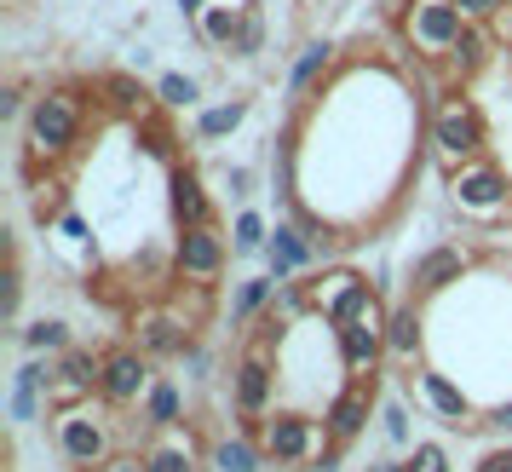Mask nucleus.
Returning a JSON list of instances; mask_svg holds the SVG:
<instances>
[{
	"mask_svg": "<svg viewBox=\"0 0 512 472\" xmlns=\"http://www.w3.org/2000/svg\"><path fill=\"white\" fill-rule=\"evenodd\" d=\"M81 139H87V104L75 98V87H47L24 116V173L35 179L41 162L52 167L64 156H75Z\"/></svg>",
	"mask_w": 512,
	"mask_h": 472,
	"instance_id": "1",
	"label": "nucleus"
},
{
	"mask_svg": "<svg viewBox=\"0 0 512 472\" xmlns=\"http://www.w3.org/2000/svg\"><path fill=\"white\" fill-rule=\"evenodd\" d=\"M242 432L259 438V449H265L271 467H311L328 449V426L300 415V409H271V415H259V421H242Z\"/></svg>",
	"mask_w": 512,
	"mask_h": 472,
	"instance_id": "2",
	"label": "nucleus"
},
{
	"mask_svg": "<svg viewBox=\"0 0 512 472\" xmlns=\"http://www.w3.org/2000/svg\"><path fill=\"white\" fill-rule=\"evenodd\" d=\"M52 444H58V455L70 461V467H98V461H110L121 444L116 421L104 415V409H70V415H52Z\"/></svg>",
	"mask_w": 512,
	"mask_h": 472,
	"instance_id": "3",
	"label": "nucleus"
},
{
	"mask_svg": "<svg viewBox=\"0 0 512 472\" xmlns=\"http://www.w3.org/2000/svg\"><path fill=\"white\" fill-rule=\"evenodd\" d=\"M432 144H438V156L449 167L478 162V156L489 150V127H484L478 104H472L466 93H449L438 104V116H432Z\"/></svg>",
	"mask_w": 512,
	"mask_h": 472,
	"instance_id": "4",
	"label": "nucleus"
},
{
	"mask_svg": "<svg viewBox=\"0 0 512 472\" xmlns=\"http://www.w3.org/2000/svg\"><path fill=\"white\" fill-rule=\"evenodd\" d=\"M231 236L219 231V225H196V231H179L173 236V277H185V283L208 288L225 265H231Z\"/></svg>",
	"mask_w": 512,
	"mask_h": 472,
	"instance_id": "5",
	"label": "nucleus"
},
{
	"mask_svg": "<svg viewBox=\"0 0 512 472\" xmlns=\"http://www.w3.org/2000/svg\"><path fill=\"white\" fill-rule=\"evenodd\" d=\"M156 363L139 352V346H116V352H104V380H98V403L104 409H139L144 392L156 386L150 375Z\"/></svg>",
	"mask_w": 512,
	"mask_h": 472,
	"instance_id": "6",
	"label": "nucleus"
},
{
	"mask_svg": "<svg viewBox=\"0 0 512 472\" xmlns=\"http://www.w3.org/2000/svg\"><path fill=\"white\" fill-rule=\"evenodd\" d=\"M271 403H277V363L259 346H242L231 369V409L242 421H259V415H271Z\"/></svg>",
	"mask_w": 512,
	"mask_h": 472,
	"instance_id": "7",
	"label": "nucleus"
},
{
	"mask_svg": "<svg viewBox=\"0 0 512 472\" xmlns=\"http://www.w3.org/2000/svg\"><path fill=\"white\" fill-rule=\"evenodd\" d=\"M449 190H455V202H461L466 213H507V208H512V179H507V167L489 162V156L455 167V173H449Z\"/></svg>",
	"mask_w": 512,
	"mask_h": 472,
	"instance_id": "8",
	"label": "nucleus"
},
{
	"mask_svg": "<svg viewBox=\"0 0 512 472\" xmlns=\"http://www.w3.org/2000/svg\"><path fill=\"white\" fill-rule=\"evenodd\" d=\"M374 398H380V380L374 375H351L334 398H328V409H323V426H328V444H340L346 449L363 426H369V415H374Z\"/></svg>",
	"mask_w": 512,
	"mask_h": 472,
	"instance_id": "9",
	"label": "nucleus"
},
{
	"mask_svg": "<svg viewBox=\"0 0 512 472\" xmlns=\"http://www.w3.org/2000/svg\"><path fill=\"white\" fill-rule=\"evenodd\" d=\"M403 24H409V41H415L420 52L443 58V52L455 47V35L466 29V12L455 6V0H409Z\"/></svg>",
	"mask_w": 512,
	"mask_h": 472,
	"instance_id": "10",
	"label": "nucleus"
},
{
	"mask_svg": "<svg viewBox=\"0 0 512 472\" xmlns=\"http://www.w3.org/2000/svg\"><path fill=\"white\" fill-rule=\"evenodd\" d=\"M472 248L466 242H438V248H426L415 265H409V300H432V294H443L449 283H461L466 271H472Z\"/></svg>",
	"mask_w": 512,
	"mask_h": 472,
	"instance_id": "11",
	"label": "nucleus"
},
{
	"mask_svg": "<svg viewBox=\"0 0 512 472\" xmlns=\"http://www.w3.org/2000/svg\"><path fill=\"white\" fill-rule=\"evenodd\" d=\"M409 392H415L443 426H455V432H478V409H472V398H466L443 369H415V375H409Z\"/></svg>",
	"mask_w": 512,
	"mask_h": 472,
	"instance_id": "12",
	"label": "nucleus"
},
{
	"mask_svg": "<svg viewBox=\"0 0 512 472\" xmlns=\"http://www.w3.org/2000/svg\"><path fill=\"white\" fill-rule=\"evenodd\" d=\"M167 213H173V225L179 231H196V225H219V208H213L208 185H202V173L190 162L167 167Z\"/></svg>",
	"mask_w": 512,
	"mask_h": 472,
	"instance_id": "13",
	"label": "nucleus"
},
{
	"mask_svg": "<svg viewBox=\"0 0 512 472\" xmlns=\"http://www.w3.org/2000/svg\"><path fill=\"white\" fill-rule=\"evenodd\" d=\"M139 455H144V467L150 472H202L208 467V449L196 444L190 421L173 426V432H150V438L139 444Z\"/></svg>",
	"mask_w": 512,
	"mask_h": 472,
	"instance_id": "14",
	"label": "nucleus"
},
{
	"mask_svg": "<svg viewBox=\"0 0 512 472\" xmlns=\"http://www.w3.org/2000/svg\"><path fill=\"white\" fill-rule=\"evenodd\" d=\"M133 346H139L150 363H167V357H185L196 346V334H190L185 317H173V311H144L139 323H133Z\"/></svg>",
	"mask_w": 512,
	"mask_h": 472,
	"instance_id": "15",
	"label": "nucleus"
},
{
	"mask_svg": "<svg viewBox=\"0 0 512 472\" xmlns=\"http://www.w3.org/2000/svg\"><path fill=\"white\" fill-rule=\"evenodd\" d=\"M311 260H323V254H317V242L300 231V219H277V225H271V242H265L271 277H277V283H294Z\"/></svg>",
	"mask_w": 512,
	"mask_h": 472,
	"instance_id": "16",
	"label": "nucleus"
},
{
	"mask_svg": "<svg viewBox=\"0 0 512 472\" xmlns=\"http://www.w3.org/2000/svg\"><path fill=\"white\" fill-rule=\"evenodd\" d=\"M52 375H58V357H29V363H18V375H12V398H6V409H12V421H41V415H52Z\"/></svg>",
	"mask_w": 512,
	"mask_h": 472,
	"instance_id": "17",
	"label": "nucleus"
},
{
	"mask_svg": "<svg viewBox=\"0 0 512 472\" xmlns=\"http://www.w3.org/2000/svg\"><path fill=\"white\" fill-rule=\"evenodd\" d=\"M334 346H340V363L351 375H374L380 357H386V323H340Z\"/></svg>",
	"mask_w": 512,
	"mask_h": 472,
	"instance_id": "18",
	"label": "nucleus"
},
{
	"mask_svg": "<svg viewBox=\"0 0 512 472\" xmlns=\"http://www.w3.org/2000/svg\"><path fill=\"white\" fill-rule=\"evenodd\" d=\"M173 426H185V392H179V380H156V386L144 392L139 415H133V438L173 432Z\"/></svg>",
	"mask_w": 512,
	"mask_h": 472,
	"instance_id": "19",
	"label": "nucleus"
},
{
	"mask_svg": "<svg viewBox=\"0 0 512 472\" xmlns=\"http://www.w3.org/2000/svg\"><path fill=\"white\" fill-rule=\"evenodd\" d=\"M420 346H426V311H420V300H403L386 317V357L392 363H415Z\"/></svg>",
	"mask_w": 512,
	"mask_h": 472,
	"instance_id": "20",
	"label": "nucleus"
},
{
	"mask_svg": "<svg viewBox=\"0 0 512 472\" xmlns=\"http://www.w3.org/2000/svg\"><path fill=\"white\" fill-rule=\"evenodd\" d=\"M489 52H495L489 24H472V18H466V29L455 35V47L443 52V64H449V75H455V81H472V75L489 70Z\"/></svg>",
	"mask_w": 512,
	"mask_h": 472,
	"instance_id": "21",
	"label": "nucleus"
},
{
	"mask_svg": "<svg viewBox=\"0 0 512 472\" xmlns=\"http://www.w3.org/2000/svg\"><path fill=\"white\" fill-rule=\"evenodd\" d=\"M98 93H104V104H110L116 116H127V121L150 116V110L162 104V98L139 81V75H127V70H104V75H98Z\"/></svg>",
	"mask_w": 512,
	"mask_h": 472,
	"instance_id": "22",
	"label": "nucleus"
},
{
	"mask_svg": "<svg viewBox=\"0 0 512 472\" xmlns=\"http://www.w3.org/2000/svg\"><path fill=\"white\" fill-rule=\"evenodd\" d=\"M328 70H334V47L328 41H305L300 58H294V70H288V104H305V98L323 87Z\"/></svg>",
	"mask_w": 512,
	"mask_h": 472,
	"instance_id": "23",
	"label": "nucleus"
},
{
	"mask_svg": "<svg viewBox=\"0 0 512 472\" xmlns=\"http://www.w3.org/2000/svg\"><path fill=\"white\" fill-rule=\"evenodd\" d=\"M248 121V98H225V104H208V110H196V144H219V139H231L236 127Z\"/></svg>",
	"mask_w": 512,
	"mask_h": 472,
	"instance_id": "24",
	"label": "nucleus"
},
{
	"mask_svg": "<svg viewBox=\"0 0 512 472\" xmlns=\"http://www.w3.org/2000/svg\"><path fill=\"white\" fill-rule=\"evenodd\" d=\"M208 467L213 472H259V467H265V449H259V438L236 432V438L208 444Z\"/></svg>",
	"mask_w": 512,
	"mask_h": 472,
	"instance_id": "25",
	"label": "nucleus"
},
{
	"mask_svg": "<svg viewBox=\"0 0 512 472\" xmlns=\"http://www.w3.org/2000/svg\"><path fill=\"white\" fill-rule=\"evenodd\" d=\"M271 300H277V277H242L236 294H231V329L259 323V317L271 311Z\"/></svg>",
	"mask_w": 512,
	"mask_h": 472,
	"instance_id": "26",
	"label": "nucleus"
},
{
	"mask_svg": "<svg viewBox=\"0 0 512 472\" xmlns=\"http://www.w3.org/2000/svg\"><path fill=\"white\" fill-rule=\"evenodd\" d=\"M242 18H248V6H219V0H213L208 12L196 18V35H202L213 52H231L236 35H242Z\"/></svg>",
	"mask_w": 512,
	"mask_h": 472,
	"instance_id": "27",
	"label": "nucleus"
},
{
	"mask_svg": "<svg viewBox=\"0 0 512 472\" xmlns=\"http://www.w3.org/2000/svg\"><path fill=\"white\" fill-rule=\"evenodd\" d=\"M133 133H139L144 156H156V162L179 167V133H173V121L162 116V104H156L150 116H139V121H133Z\"/></svg>",
	"mask_w": 512,
	"mask_h": 472,
	"instance_id": "28",
	"label": "nucleus"
},
{
	"mask_svg": "<svg viewBox=\"0 0 512 472\" xmlns=\"http://www.w3.org/2000/svg\"><path fill=\"white\" fill-rule=\"evenodd\" d=\"M18 340H24L35 357H64L75 346V334H70V323H64V317H35L29 329H18Z\"/></svg>",
	"mask_w": 512,
	"mask_h": 472,
	"instance_id": "29",
	"label": "nucleus"
},
{
	"mask_svg": "<svg viewBox=\"0 0 512 472\" xmlns=\"http://www.w3.org/2000/svg\"><path fill=\"white\" fill-rule=\"evenodd\" d=\"M265 242H271V225H265V213L242 208L231 219V248L242 254V260H254V254H265Z\"/></svg>",
	"mask_w": 512,
	"mask_h": 472,
	"instance_id": "30",
	"label": "nucleus"
},
{
	"mask_svg": "<svg viewBox=\"0 0 512 472\" xmlns=\"http://www.w3.org/2000/svg\"><path fill=\"white\" fill-rule=\"evenodd\" d=\"M58 375L75 380V386H87V392H98V380H104V357L87 352V346H70V352L58 357Z\"/></svg>",
	"mask_w": 512,
	"mask_h": 472,
	"instance_id": "31",
	"label": "nucleus"
},
{
	"mask_svg": "<svg viewBox=\"0 0 512 472\" xmlns=\"http://www.w3.org/2000/svg\"><path fill=\"white\" fill-rule=\"evenodd\" d=\"M156 98H162V110H196V98H202V81L196 75H162L156 81Z\"/></svg>",
	"mask_w": 512,
	"mask_h": 472,
	"instance_id": "32",
	"label": "nucleus"
},
{
	"mask_svg": "<svg viewBox=\"0 0 512 472\" xmlns=\"http://www.w3.org/2000/svg\"><path fill=\"white\" fill-rule=\"evenodd\" d=\"M265 52V18H259V6H248V18H242V35H236L231 58H259Z\"/></svg>",
	"mask_w": 512,
	"mask_h": 472,
	"instance_id": "33",
	"label": "nucleus"
},
{
	"mask_svg": "<svg viewBox=\"0 0 512 472\" xmlns=\"http://www.w3.org/2000/svg\"><path fill=\"white\" fill-rule=\"evenodd\" d=\"M409 472H449V449L443 444H415V455L403 461Z\"/></svg>",
	"mask_w": 512,
	"mask_h": 472,
	"instance_id": "34",
	"label": "nucleus"
},
{
	"mask_svg": "<svg viewBox=\"0 0 512 472\" xmlns=\"http://www.w3.org/2000/svg\"><path fill=\"white\" fill-rule=\"evenodd\" d=\"M0 311H6V323H18V311H24V271H18V254H12V271H6V300H0Z\"/></svg>",
	"mask_w": 512,
	"mask_h": 472,
	"instance_id": "35",
	"label": "nucleus"
},
{
	"mask_svg": "<svg viewBox=\"0 0 512 472\" xmlns=\"http://www.w3.org/2000/svg\"><path fill=\"white\" fill-rule=\"evenodd\" d=\"M75 472H150V467H144L139 449H116L110 461H98V467H75Z\"/></svg>",
	"mask_w": 512,
	"mask_h": 472,
	"instance_id": "36",
	"label": "nucleus"
},
{
	"mask_svg": "<svg viewBox=\"0 0 512 472\" xmlns=\"http://www.w3.org/2000/svg\"><path fill=\"white\" fill-rule=\"evenodd\" d=\"M24 104H29V81H6V87H0V116L6 121L24 116Z\"/></svg>",
	"mask_w": 512,
	"mask_h": 472,
	"instance_id": "37",
	"label": "nucleus"
},
{
	"mask_svg": "<svg viewBox=\"0 0 512 472\" xmlns=\"http://www.w3.org/2000/svg\"><path fill=\"white\" fill-rule=\"evenodd\" d=\"M380 421H386V438H392V444H409V409H403V403H386Z\"/></svg>",
	"mask_w": 512,
	"mask_h": 472,
	"instance_id": "38",
	"label": "nucleus"
},
{
	"mask_svg": "<svg viewBox=\"0 0 512 472\" xmlns=\"http://www.w3.org/2000/svg\"><path fill=\"white\" fill-rule=\"evenodd\" d=\"M478 432H501V438H512V398L495 403V409H484V415H478Z\"/></svg>",
	"mask_w": 512,
	"mask_h": 472,
	"instance_id": "39",
	"label": "nucleus"
},
{
	"mask_svg": "<svg viewBox=\"0 0 512 472\" xmlns=\"http://www.w3.org/2000/svg\"><path fill=\"white\" fill-rule=\"evenodd\" d=\"M455 6H461L472 24H495V18H501V6H512V0H455Z\"/></svg>",
	"mask_w": 512,
	"mask_h": 472,
	"instance_id": "40",
	"label": "nucleus"
},
{
	"mask_svg": "<svg viewBox=\"0 0 512 472\" xmlns=\"http://www.w3.org/2000/svg\"><path fill=\"white\" fill-rule=\"evenodd\" d=\"M219 185L231 190V202H242V196H248V185H254V173H248V167H225V179H219Z\"/></svg>",
	"mask_w": 512,
	"mask_h": 472,
	"instance_id": "41",
	"label": "nucleus"
},
{
	"mask_svg": "<svg viewBox=\"0 0 512 472\" xmlns=\"http://www.w3.org/2000/svg\"><path fill=\"white\" fill-rule=\"evenodd\" d=\"M472 472H512V444H501V449H489L484 461H478V467Z\"/></svg>",
	"mask_w": 512,
	"mask_h": 472,
	"instance_id": "42",
	"label": "nucleus"
},
{
	"mask_svg": "<svg viewBox=\"0 0 512 472\" xmlns=\"http://www.w3.org/2000/svg\"><path fill=\"white\" fill-rule=\"evenodd\" d=\"M305 472H340V444H328V449H323V455H317V461H311Z\"/></svg>",
	"mask_w": 512,
	"mask_h": 472,
	"instance_id": "43",
	"label": "nucleus"
},
{
	"mask_svg": "<svg viewBox=\"0 0 512 472\" xmlns=\"http://www.w3.org/2000/svg\"><path fill=\"white\" fill-rule=\"evenodd\" d=\"M179 6H185V12H196V18H202V12H208L213 0H179Z\"/></svg>",
	"mask_w": 512,
	"mask_h": 472,
	"instance_id": "44",
	"label": "nucleus"
},
{
	"mask_svg": "<svg viewBox=\"0 0 512 472\" xmlns=\"http://www.w3.org/2000/svg\"><path fill=\"white\" fill-rule=\"evenodd\" d=\"M369 472H409V467H403V461H374Z\"/></svg>",
	"mask_w": 512,
	"mask_h": 472,
	"instance_id": "45",
	"label": "nucleus"
}]
</instances>
